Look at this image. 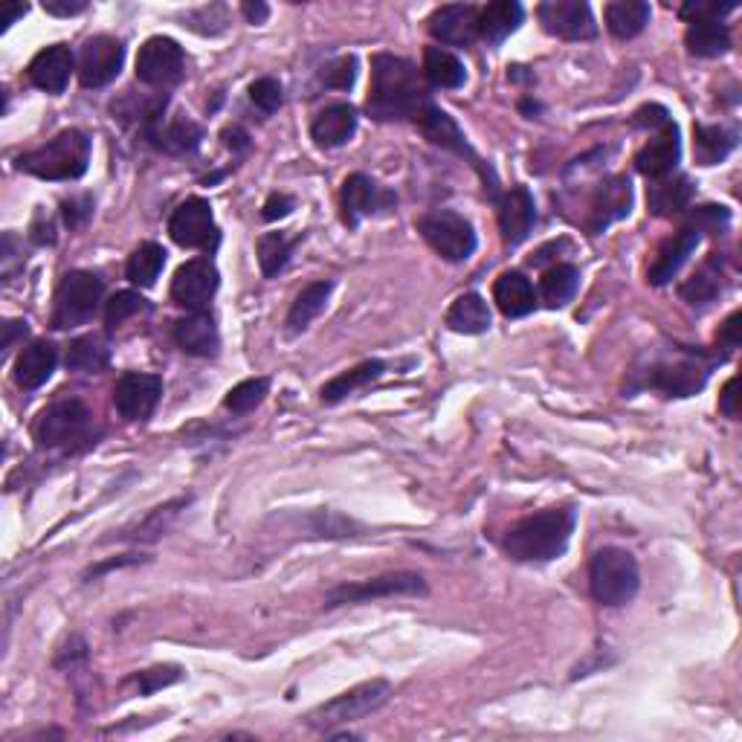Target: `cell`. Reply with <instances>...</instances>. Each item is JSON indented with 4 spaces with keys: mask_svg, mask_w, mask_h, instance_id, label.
Returning a JSON list of instances; mask_svg holds the SVG:
<instances>
[{
    "mask_svg": "<svg viewBox=\"0 0 742 742\" xmlns=\"http://www.w3.org/2000/svg\"><path fill=\"white\" fill-rule=\"evenodd\" d=\"M177 679H181V668H151L137 676V685H140L142 693H154L160 687L174 685Z\"/></svg>",
    "mask_w": 742,
    "mask_h": 742,
    "instance_id": "obj_49",
    "label": "cell"
},
{
    "mask_svg": "<svg viewBox=\"0 0 742 742\" xmlns=\"http://www.w3.org/2000/svg\"><path fill=\"white\" fill-rule=\"evenodd\" d=\"M536 15L543 21L545 33L557 35L563 42H589L598 35L592 9L580 0H545L536 9Z\"/></svg>",
    "mask_w": 742,
    "mask_h": 742,
    "instance_id": "obj_14",
    "label": "cell"
},
{
    "mask_svg": "<svg viewBox=\"0 0 742 742\" xmlns=\"http://www.w3.org/2000/svg\"><path fill=\"white\" fill-rule=\"evenodd\" d=\"M105 285L96 273L73 270L67 273L56 290V308H53V328L67 331L91 322L100 311Z\"/></svg>",
    "mask_w": 742,
    "mask_h": 742,
    "instance_id": "obj_7",
    "label": "cell"
},
{
    "mask_svg": "<svg viewBox=\"0 0 742 742\" xmlns=\"http://www.w3.org/2000/svg\"><path fill=\"white\" fill-rule=\"evenodd\" d=\"M740 322H742L740 311L728 316V322L722 325V334H719V343H722V346H728V348L740 346Z\"/></svg>",
    "mask_w": 742,
    "mask_h": 742,
    "instance_id": "obj_56",
    "label": "cell"
},
{
    "mask_svg": "<svg viewBox=\"0 0 742 742\" xmlns=\"http://www.w3.org/2000/svg\"><path fill=\"white\" fill-rule=\"evenodd\" d=\"M357 131V111L346 102L325 107L311 125V137L320 149H339L346 146Z\"/></svg>",
    "mask_w": 742,
    "mask_h": 742,
    "instance_id": "obj_26",
    "label": "cell"
},
{
    "mask_svg": "<svg viewBox=\"0 0 742 742\" xmlns=\"http://www.w3.org/2000/svg\"><path fill=\"white\" fill-rule=\"evenodd\" d=\"M638 586V563L624 548H601L589 563V589L601 606H624L636 598Z\"/></svg>",
    "mask_w": 742,
    "mask_h": 742,
    "instance_id": "obj_5",
    "label": "cell"
},
{
    "mask_svg": "<svg viewBox=\"0 0 742 742\" xmlns=\"http://www.w3.org/2000/svg\"><path fill=\"white\" fill-rule=\"evenodd\" d=\"M668 123H673V119H670V114L661 105H644L641 111H636V125H641V128L659 131Z\"/></svg>",
    "mask_w": 742,
    "mask_h": 742,
    "instance_id": "obj_52",
    "label": "cell"
},
{
    "mask_svg": "<svg viewBox=\"0 0 742 742\" xmlns=\"http://www.w3.org/2000/svg\"><path fill=\"white\" fill-rule=\"evenodd\" d=\"M169 232L181 247H207L215 241V218L209 200L189 198L172 212Z\"/></svg>",
    "mask_w": 742,
    "mask_h": 742,
    "instance_id": "obj_17",
    "label": "cell"
},
{
    "mask_svg": "<svg viewBox=\"0 0 742 742\" xmlns=\"http://www.w3.org/2000/svg\"><path fill=\"white\" fill-rule=\"evenodd\" d=\"M386 371V363H380V360H366V363L355 366V369L343 371L339 378L328 380L325 386H322V404H339V401H346L348 395H355L357 389H366L369 383L380 378Z\"/></svg>",
    "mask_w": 742,
    "mask_h": 742,
    "instance_id": "obj_34",
    "label": "cell"
},
{
    "mask_svg": "<svg viewBox=\"0 0 742 742\" xmlns=\"http://www.w3.org/2000/svg\"><path fill=\"white\" fill-rule=\"evenodd\" d=\"M418 230L427 239V244L436 250L438 256L447 262H467L476 253V232L467 218L450 209L424 215L418 221Z\"/></svg>",
    "mask_w": 742,
    "mask_h": 742,
    "instance_id": "obj_8",
    "label": "cell"
},
{
    "mask_svg": "<svg viewBox=\"0 0 742 742\" xmlns=\"http://www.w3.org/2000/svg\"><path fill=\"white\" fill-rule=\"evenodd\" d=\"M218 290V267L209 258H192L177 267L172 279V299L192 314H204Z\"/></svg>",
    "mask_w": 742,
    "mask_h": 742,
    "instance_id": "obj_13",
    "label": "cell"
},
{
    "mask_svg": "<svg viewBox=\"0 0 742 742\" xmlns=\"http://www.w3.org/2000/svg\"><path fill=\"white\" fill-rule=\"evenodd\" d=\"M685 42L687 50L699 58H717L731 50V33L719 18H691Z\"/></svg>",
    "mask_w": 742,
    "mask_h": 742,
    "instance_id": "obj_29",
    "label": "cell"
},
{
    "mask_svg": "<svg viewBox=\"0 0 742 742\" xmlns=\"http://www.w3.org/2000/svg\"><path fill=\"white\" fill-rule=\"evenodd\" d=\"M290 253H293V241L285 235V232H267L258 241V265L265 276H279L290 262Z\"/></svg>",
    "mask_w": 742,
    "mask_h": 742,
    "instance_id": "obj_44",
    "label": "cell"
},
{
    "mask_svg": "<svg viewBox=\"0 0 742 742\" xmlns=\"http://www.w3.org/2000/svg\"><path fill=\"white\" fill-rule=\"evenodd\" d=\"M714 363L699 351H679L676 360L656 363L647 374V386L659 389L668 397H691L705 389Z\"/></svg>",
    "mask_w": 742,
    "mask_h": 742,
    "instance_id": "obj_9",
    "label": "cell"
},
{
    "mask_svg": "<svg viewBox=\"0 0 742 742\" xmlns=\"http://www.w3.org/2000/svg\"><path fill=\"white\" fill-rule=\"evenodd\" d=\"M293 207H297V204H293L290 195H279V192H276V195L267 198L265 209H262V218H265V221H279V218H288Z\"/></svg>",
    "mask_w": 742,
    "mask_h": 742,
    "instance_id": "obj_53",
    "label": "cell"
},
{
    "mask_svg": "<svg viewBox=\"0 0 742 742\" xmlns=\"http://www.w3.org/2000/svg\"><path fill=\"white\" fill-rule=\"evenodd\" d=\"M84 7H88L84 0H44V9L58 18L79 15V12H84Z\"/></svg>",
    "mask_w": 742,
    "mask_h": 742,
    "instance_id": "obj_54",
    "label": "cell"
},
{
    "mask_svg": "<svg viewBox=\"0 0 742 742\" xmlns=\"http://www.w3.org/2000/svg\"><path fill=\"white\" fill-rule=\"evenodd\" d=\"M357 79V58L355 56H343L337 58L334 65H328L322 70V82L328 84V88H339V91H348Z\"/></svg>",
    "mask_w": 742,
    "mask_h": 742,
    "instance_id": "obj_48",
    "label": "cell"
},
{
    "mask_svg": "<svg viewBox=\"0 0 742 742\" xmlns=\"http://www.w3.org/2000/svg\"><path fill=\"white\" fill-rule=\"evenodd\" d=\"M522 18H525V12H522L520 3H513V0L490 3V7H485L478 12V35H482L487 44H502L508 35L520 30Z\"/></svg>",
    "mask_w": 742,
    "mask_h": 742,
    "instance_id": "obj_31",
    "label": "cell"
},
{
    "mask_svg": "<svg viewBox=\"0 0 742 742\" xmlns=\"http://www.w3.org/2000/svg\"><path fill=\"white\" fill-rule=\"evenodd\" d=\"M679 158H682V142H679V128L673 123H668L664 128L656 131V140H650L638 151L636 165L638 172L650 181H661V177H670L676 172Z\"/></svg>",
    "mask_w": 742,
    "mask_h": 742,
    "instance_id": "obj_20",
    "label": "cell"
},
{
    "mask_svg": "<svg viewBox=\"0 0 742 742\" xmlns=\"http://www.w3.org/2000/svg\"><path fill=\"white\" fill-rule=\"evenodd\" d=\"M151 137L169 154H186V151L198 149L200 140H204V131L192 119H174L160 131H151Z\"/></svg>",
    "mask_w": 742,
    "mask_h": 742,
    "instance_id": "obj_42",
    "label": "cell"
},
{
    "mask_svg": "<svg viewBox=\"0 0 742 742\" xmlns=\"http://www.w3.org/2000/svg\"><path fill=\"white\" fill-rule=\"evenodd\" d=\"M719 409L726 418H737L740 415V406H737V378H731L722 389V395H719Z\"/></svg>",
    "mask_w": 742,
    "mask_h": 742,
    "instance_id": "obj_55",
    "label": "cell"
},
{
    "mask_svg": "<svg viewBox=\"0 0 742 742\" xmlns=\"http://www.w3.org/2000/svg\"><path fill=\"white\" fill-rule=\"evenodd\" d=\"M163 380L146 371H125L114 386V406L125 421H146L158 409Z\"/></svg>",
    "mask_w": 742,
    "mask_h": 742,
    "instance_id": "obj_12",
    "label": "cell"
},
{
    "mask_svg": "<svg viewBox=\"0 0 742 742\" xmlns=\"http://www.w3.org/2000/svg\"><path fill=\"white\" fill-rule=\"evenodd\" d=\"M478 12L482 9L473 3H455V7H441L429 15V33L436 35L441 44L453 47H467L476 42L478 35Z\"/></svg>",
    "mask_w": 742,
    "mask_h": 742,
    "instance_id": "obj_19",
    "label": "cell"
},
{
    "mask_svg": "<svg viewBox=\"0 0 742 742\" xmlns=\"http://www.w3.org/2000/svg\"><path fill=\"white\" fill-rule=\"evenodd\" d=\"M165 265V250L154 241H146L140 247L134 250L131 258H128V265H125V276L131 285H140V288H151L158 276L163 273Z\"/></svg>",
    "mask_w": 742,
    "mask_h": 742,
    "instance_id": "obj_39",
    "label": "cell"
},
{
    "mask_svg": "<svg viewBox=\"0 0 742 742\" xmlns=\"http://www.w3.org/2000/svg\"><path fill=\"white\" fill-rule=\"evenodd\" d=\"M696 247H699V230H693V227H685V230H679L673 239L664 241V247L659 250V256H656V262H652L650 267L652 285L661 288V285H668V281L676 279V273L682 270V265L693 256V250Z\"/></svg>",
    "mask_w": 742,
    "mask_h": 742,
    "instance_id": "obj_25",
    "label": "cell"
},
{
    "mask_svg": "<svg viewBox=\"0 0 742 742\" xmlns=\"http://www.w3.org/2000/svg\"><path fill=\"white\" fill-rule=\"evenodd\" d=\"M415 123H418V128H421L424 137H427L429 142H436V146H441V149H450V151H455V154H462V158L471 160L478 172H482V177L490 181V189H496V174L490 172V165H482L476 151H473L471 146H467V140H464L462 128L453 123V116L447 114V111H441V107H436L432 102H429L421 114L415 116Z\"/></svg>",
    "mask_w": 742,
    "mask_h": 742,
    "instance_id": "obj_15",
    "label": "cell"
},
{
    "mask_svg": "<svg viewBox=\"0 0 742 742\" xmlns=\"http://www.w3.org/2000/svg\"><path fill=\"white\" fill-rule=\"evenodd\" d=\"M728 221H731V215H728L726 207H702L693 212V230H726Z\"/></svg>",
    "mask_w": 742,
    "mask_h": 742,
    "instance_id": "obj_50",
    "label": "cell"
},
{
    "mask_svg": "<svg viewBox=\"0 0 742 742\" xmlns=\"http://www.w3.org/2000/svg\"><path fill=\"white\" fill-rule=\"evenodd\" d=\"M88 163H91V140L82 131L67 128L50 142H44L42 149L26 151L24 158L18 160V169L42 181H79L88 172Z\"/></svg>",
    "mask_w": 742,
    "mask_h": 742,
    "instance_id": "obj_3",
    "label": "cell"
},
{
    "mask_svg": "<svg viewBox=\"0 0 742 742\" xmlns=\"http://www.w3.org/2000/svg\"><path fill=\"white\" fill-rule=\"evenodd\" d=\"M737 149V131L726 125H693V154L699 165H717Z\"/></svg>",
    "mask_w": 742,
    "mask_h": 742,
    "instance_id": "obj_30",
    "label": "cell"
},
{
    "mask_svg": "<svg viewBox=\"0 0 742 742\" xmlns=\"http://www.w3.org/2000/svg\"><path fill=\"white\" fill-rule=\"evenodd\" d=\"M334 285L331 281H311L308 288H302L297 299H293V305H290L288 314V331L290 334H299V331H305L316 316L325 311L328 305V297Z\"/></svg>",
    "mask_w": 742,
    "mask_h": 742,
    "instance_id": "obj_36",
    "label": "cell"
},
{
    "mask_svg": "<svg viewBox=\"0 0 742 742\" xmlns=\"http://www.w3.org/2000/svg\"><path fill=\"white\" fill-rule=\"evenodd\" d=\"M174 343L192 357H212L221 348L218 325H215V320L207 311L204 314H189L174 322Z\"/></svg>",
    "mask_w": 742,
    "mask_h": 742,
    "instance_id": "obj_24",
    "label": "cell"
},
{
    "mask_svg": "<svg viewBox=\"0 0 742 742\" xmlns=\"http://www.w3.org/2000/svg\"><path fill=\"white\" fill-rule=\"evenodd\" d=\"M343 221L348 227H357V223L374 215L378 209H386L392 204V195L383 192L378 183L366 177V174H351L346 183H343Z\"/></svg>",
    "mask_w": 742,
    "mask_h": 742,
    "instance_id": "obj_21",
    "label": "cell"
},
{
    "mask_svg": "<svg viewBox=\"0 0 742 742\" xmlns=\"http://www.w3.org/2000/svg\"><path fill=\"white\" fill-rule=\"evenodd\" d=\"M250 100L256 102V107H262L265 114H273V111H279L281 107V84L276 82V79H270V76H265V79H256V82L250 84Z\"/></svg>",
    "mask_w": 742,
    "mask_h": 742,
    "instance_id": "obj_47",
    "label": "cell"
},
{
    "mask_svg": "<svg viewBox=\"0 0 742 742\" xmlns=\"http://www.w3.org/2000/svg\"><path fill=\"white\" fill-rule=\"evenodd\" d=\"M693 186L687 177H661V181H652V186L647 189V204H650V212L659 215V218H670V215H679L682 209L691 204Z\"/></svg>",
    "mask_w": 742,
    "mask_h": 742,
    "instance_id": "obj_33",
    "label": "cell"
},
{
    "mask_svg": "<svg viewBox=\"0 0 742 742\" xmlns=\"http://www.w3.org/2000/svg\"><path fill=\"white\" fill-rule=\"evenodd\" d=\"M536 207L531 192L525 186H513L511 192H505V198L499 200V230H502L505 244H522L529 239V232L534 230Z\"/></svg>",
    "mask_w": 742,
    "mask_h": 742,
    "instance_id": "obj_22",
    "label": "cell"
},
{
    "mask_svg": "<svg viewBox=\"0 0 742 742\" xmlns=\"http://www.w3.org/2000/svg\"><path fill=\"white\" fill-rule=\"evenodd\" d=\"M424 73L436 88H444V91H455L462 88L464 79H467V70L459 61V56H453L444 47H427L424 50Z\"/></svg>",
    "mask_w": 742,
    "mask_h": 742,
    "instance_id": "obj_37",
    "label": "cell"
},
{
    "mask_svg": "<svg viewBox=\"0 0 742 742\" xmlns=\"http://www.w3.org/2000/svg\"><path fill=\"white\" fill-rule=\"evenodd\" d=\"M223 142H227V149L232 151H247L250 146L247 134L241 131V128H227V131H223Z\"/></svg>",
    "mask_w": 742,
    "mask_h": 742,
    "instance_id": "obj_57",
    "label": "cell"
},
{
    "mask_svg": "<svg viewBox=\"0 0 742 742\" xmlns=\"http://www.w3.org/2000/svg\"><path fill=\"white\" fill-rule=\"evenodd\" d=\"M447 325L455 334H485L490 331V308L478 293H464L447 311Z\"/></svg>",
    "mask_w": 742,
    "mask_h": 742,
    "instance_id": "obj_35",
    "label": "cell"
},
{
    "mask_svg": "<svg viewBox=\"0 0 742 742\" xmlns=\"http://www.w3.org/2000/svg\"><path fill=\"white\" fill-rule=\"evenodd\" d=\"M580 288V273L578 267L571 265H557L545 273L543 281H540V293H543V302L548 308H563L566 302H571V297L578 293Z\"/></svg>",
    "mask_w": 742,
    "mask_h": 742,
    "instance_id": "obj_41",
    "label": "cell"
},
{
    "mask_svg": "<svg viewBox=\"0 0 742 742\" xmlns=\"http://www.w3.org/2000/svg\"><path fill=\"white\" fill-rule=\"evenodd\" d=\"M125 61V47L111 35L88 38L79 56V79L84 88H105L119 76Z\"/></svg>",
    "mask_w": 742,
    "mask_h": 742,
    "instance_id": "obj_16",
    "label": "cell"
},
{
    "mask_svg": "<svg viewBox=\"0 0 742 742\" xmlns=\"http://www.w3.org/2000/svg\"><path fill=\"white\" fill-rule=\"evenodd\" d=\"M26 15V3H9L7 7V18H3V24H15L18 18Z\"/></svg>",
    "mask_w": 742,
    "mask_h": 742,
    "instance_id": "obj_59",
    "label": "cell"
},
{
    "mask_svg": "<svg viewBox=\"0 0 742 742\" xmlns=\"http://www.w3.org/2000/svg\"><path fill=\"white\" fill-rule=\"evenodd\" d=\"M392 696V685L383 682V679H374V682H363V685L351 687V691L339 693L331 702L320 705L316 710L308 714V726L316 728V731H325L328 734L331 728L348 726V722H357V719L369 717L374 710H380Z\"/></svg>",
    "mask_w": 742,
    "mask_h": 742,
    "instance_id": "obj_6",
    "label": "cell"
},
{
    "mask_svg": "<svg viewBox=\"0 0 742 742\" xmlns=\"http://www.w3.org/2000/svg\"><path fill=\"white\" fill-rule=\"evenodd\" d=\"M575 531V513L563 508L531 513L505 534V552L517 563L557 560Z\"/></svg>",
    "mask_w": 742,
    "mask_h": 742,
    "instance_id": "obj_2",
    "label": "cell"
},
{
    "mask_svg": "<svg viewBox=\"0 0 742 742\" xmlns=\"http://www.w3.org/2000/svg\"><path fill=\"white\" fill-rule=\"evenodd\" d=\"M146 299L140 293H134V290H123V293H116L111 297V302L105 305V322L107 328H119L123 322H128L131 316H137L140 311H146Z\"/></svg>",
    "mask_w": 742,
    "mask_h": 742,
    "instance_id": "obj_46",
    "label": "cell"
},
{
    "mask_svg": "<svg viewBox=\"0 0 742 742\" xmlns=\"http://www.w3.org/2000/svg\"><path fill=\"white\" fill-rule=\"evenodd\" d=\"M186 505H189V499H174V502L160 505V508H154V511L134 529V534H125V540H134V543H154L158 536H163L165 531H169L174 517L181 513L177 508H186Z\"/></svg>",
    "mask_w": 742,
    "mask_h": 742,
    "instance_id": "obj_43",
    "label": "cell"
},
{
    "mask_svg": "<svg viewBox=\"0 0 742 742\" xmlns=\"http://www.w3.org/2000/svg\"><path fill=\"white\" fill-rule=\"evenodd\" d=\"M96 421L93 413L82 401H58L47 406L38 421H35V441L44 450H61V453H76L82 447H91L96 441Z\"/></svg>",
    "mask_w": 742,
    "mask_h": 742,
    "instance_id": "obj_4",
    "label": "cell"
},
{
    "mask_svg": "<svg viewBox=\"0 0 742 742\" xmlns=\"http://www.w3.org/2000/svg\"><path fill=\"white\" fill-rule=\"evenodd\" d=\"M494 302L499 305V311H502L505 316H511V320L529 316L536 305L534 285L517 270L502 273L494 285Z\"/></svg>",
    "mask_w": 742,
    "mask_h": 742,
    "instance_id": "obj_28",
    "label": "cell"
},
{
    "mask_svg": "<svg viewBox=\"0 0 742 742\" xmlns=\"http://www.w3.org/2000/svg\"><path fill=\"white\" fill-rule=\"evenodd\" d=\"M241 12L247 15L250 24H265L267 15H270L267 3H244V7H241Z\"/></svg>",
    "mask_w": 742,
    "mask_h": 742,
    "instance_id": "obj_58",
    "label": "cell"
},
{
    "mask_svg": "<svg viewBox=\"0 0 742 742\" xmlns=\"http://www.w3.org/2000/svg\"><path fill=\"white\" fill-rule=\"evenodd\" d=\"M427 105V84L413 61L392 53H378L371 58V93L366 107L374 119H415Z\"/></svg>",
    "mask_w": 742,
    "mask_h": 742,
    "instance_id": "obj_1",
    "label": "cell"
},
{
    "mask_svg": "<svg viewBox=\"0 0 742 742\" xmlns=\"http://www.w3.org/2000/svg\"><path fill=\"white\" fill-rule=\"evenodd\" d=\"M58 363V351L53 343L47 339H38L33 346H26L21 351L15 363V383L21 389H42L47 380L53 378V371H56Z\"/></svg>",
    "mask_w": 742,
    "mask_h": 742,
    "instance_id": "obj_27",
    "label": "cell"
},
{
    "mask_svg": "<svg viewBox=\"0 0 742 742\" xmlns=\"http://www.w3.org/2000/svg\"><path fill=\"white\" fill-rule=\"evenodd\" d=\"M73 73V53L65 44H53L42 50L30 65V82L44 93H61Z\"/></svg>",
    "mask_w": 742,
    "mask_h": 742,
    "instance_id": "obj_23",
    "label": "cell"
},
{
    "mask_svg": "<svg viewBox=\"0 0 742 742\" xmlns=\"http://www.w3.org/2000/svg\"><path fill=\"white\" fill-rule=\"evenodd\" d=\"M183 67H186V56L183 47L165 35H154L142 44L137 53V79L151 88H165V84L181 82Z\"/></svg>",
    "mask_w": 742,
    "mask_h": 742,
    "instance_id": "obj_11",
    "label": "cell"
},
{
    "mask_svg": "<svg viewBox=\"0 0 742 742\" xmlns=\"http://www.w3.org/2000/svg\"><path fill=\"white\" fill-rule=\"evenodd\" d=\"M682 299L687 305H708L722 293V270H719V258H710L708 265L696 270L691 279L679 288Z\"/></svg>",
    "mask_w": 742,
    "mask_h": 742,
    "instance_id": "obj_40",
    "label": "cell"
},
{
    "mask_svg": "<svg viewBox=\"0 0 742 742\" xmlns=\"http://www.w3.org/2000/svg\"><path fill=\"white\" fill-rule=\"evenodd\" d=\"M629 209H633V186H629V181L627 177H610V181H603L598 186V192H594L586 227H589L592 235H598L610 223L627 218Z\"/></svg>",
    "mask_w": 742,
    "mask_h": 742,
    "instance_id": "obj_18",
    "label": "cell"
},
{
    "mask_svg": "<svg viewBox=\"0 0 742 742\" xmlns=\"http://www.w3.org/2000/svg\"><path fill=\"white\" fill-rule=\"evenodd\" d=\"M93 215V198L91 195H82V198L65 200V221L70 230H79L84 223L91 221Z\"/></svg>",
    "mask_w": 742,
    "mask_h": 742,
    "instance_id": "obj_51",
    "label": "cell"
},
{
    "mask_svg": "<svg viewBox=\"0 0 742 742\" xmlns=\"http://www.w3.org/2000/svg\"><path fill=\"white\" fill-rule=\"evenodd\" d=\"M267 392H270V380L250 378V380H244V383H239V386L230 389V395L223 397V406L235 415H247V413H253L262 401H265Z\"/></svg>",
    "mask_w": 742,
    "mask_h": 742,
    "instance_id": "obj_45",
    "label": "cell"
},
{
    "mask_svg": "<svg viewBox=\"0 0 742 742\" xmlns=\"http://www.w3.org/2000/svg\"><path fill=\"white\" fill-rule=\"evenodd\" d=\"M427 583L421 575L415 571H392V575H380V578L360 580V583H343L331 589L325 598V610H337L348 603H369L380 598H395V594H424Z\"/></svg>",
    "mask_w": 742,
    "mask_h": 742,
    "instance_id": "obj_10",
    "label": "cell"
},
{
    "mask_svg": "<svg viewBox=\"0 0 742 742\" xmlns=\"http://www.w3.org/2000/svg\"><path fill=\"white\" fill-rule=\"evenodd\" d=\"M606 18V26H610V33L621 42H629V38H636L647 30L650 24V3H644V0H615L606 7L603 12Z\"/></svg>",
    "mask_w": 742,
    "mask_h": 742,
    "instance_id": "obj_32",
    "label": "cell"
},
{
    "mask_svg": "<svg viewBox=\"0 0 742 742\" xmlns=\"http://www.w3.org/2000/svg\"><path fill=\"white\" fill-rule=\"evenodd\" d=\"M111 360V348L100 334H88L70 343L67 348V369L79 374H100Z\"/></svg>",
    "mask_w": 742,
    "mask_h": 742,
    "instance_id": "obj_38",
    "label": "cell"
}]
</instances>
